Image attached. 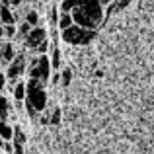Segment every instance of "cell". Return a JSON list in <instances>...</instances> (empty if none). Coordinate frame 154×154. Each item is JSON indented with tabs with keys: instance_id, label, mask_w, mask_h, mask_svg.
<instances>
[{
	"instance_id": "9c48e42d",
	"label": "cell",
	"mask_w": 154,
	"mask_h": 154,
	"mask_svg": "<svg viewBox=\"0 0 154 154\" xmlns=\"http://www.w3.org/2000/svg\"><path fill=\"white\" fill-rule=\"evenodd\" d=\"M12 94H14V100H16V102H23V100H26V96H27L26 82L18 80V82H16V86L12 88Z\"/></svg>"
},
{
	"instance_id": "4fadbf2b",
	"label": "cell",
	"mask_w": 154,
	"mask_h": 154,
	"mask_svg": "<svg viewBox=\"0 0 154 154\" xmlns=\"http://www.w3.org/2000/svg\"><path fill=\"white\" fill-rule=\"evenodd\" d=\"M8 111H10V102L6 96H0V119H6Z\"/></svg>"
},
{
	"instance_id": "277c9868",
	"label": "cell",
	"mask_w": 154,
	"mask_h": 154,
	"mask_svg": "<svg viewBox=\"0 0 154 154\" xmlns=\"http://www.w3.org/2000/svg\"><path fill=\"white\" fill-rule=\"evenodd\" d=\"M51 70H53L51 59L47 55H39L37 59H31L29 66H27V76L39 80V82H43V84H47L51 80Z\"/></svg>"
},
{
	"instance_id": "cb8c5ba5",
	"label": "cell",
	"mask_w": 154,
	"mask_h": 154,
	"mask_svg": "<svg viewBox=\"0 0 154 154\" xmlns=\"http://www.w3.org/2000/svg\"><path fill=\"white\" fill-rule=\"evenodd\" d=\"M14 144V154H26L23 152V144H16V143H12Z\"/></svg>"
},
{
	"instance_id": "e0dca14e",
	"label": "cell",
	"mask_w": 154,
	"mask_h": 154,
	"mask_svg": "<svg viewBox=\"0 0 154 154\" xmlns=\"http://www.w3.org/2000/svg\"><path fill=\"white\" fill-rule=\"evenodd\" d=\"M12 143H16V144L26 143V135H23V131L20 127H14V139H12Z\"/></svg>"
},
{
	"instance_id": "30bf717a",
	"label": "cell",
	"mask_w": 154,
	"mask_h": 154,
	"mask_svg": "<svg viewBox=\"0 0 154 154\" xmlns=\"http://www.w3.org/2000/svg\"><path fill=\"white\" fill-rule=\"evenodd\" d=\"M0 139L12 140L14 139V127L6 123V119H0Z\"/></svg>"
},
{
	"instance_id": "7402d4cb",
	"label": "cell",
	"mask_w": 154,
	"mask_h": 154,
	"mask_svg": "<svg viewBox=\"0 0 154 154\" xmlns=\"http://www.w3.org/2000/svg\"><path fill=\"white\" fill-rule=\"evenodd\" d=\"M59 8H51V14H49V18H51V23H55L57 26V22H59Z\"/></svg>"
},
{
	"instance_id": "7a4b0ae2",
	"label": "cell",
	"mask_w": 154,
	"mask_h": 154,
	"mask_svg": "<svg viewBox=\"0 0 154 154\" xmlns=\"http://www.w3.org/2000/svg\"><path fill=\"white\" fill-rule=\"evenodd\" d=\"M96 35H98L96 29H88V27L76 26V23H72L70 27H66V29L60 31L63 41L68 43V45H90V43L96 39Z\"/></svg>"
},
{
	"instance_id": "ffe728a7",
	"label": "cell",
	"mask_w": 154,
	"mask_h": 154,
	"mask_svg": "<svg viewBox=\"0 0 154 154\" xmlns=\"http://www.w3.org/2000/svg\"><path fill=\"white\" fill-rule=\"evenodd\" d=\"M16 33H18V29H16L14 23H8V26H4V35H6V37H14Z\"/></svg>"
},
{
	"instance_id": "4316f807",
	"label": "cell",
	"mask_w": 154,
	"mask_h": 154,
	"mask_svg": "<svg viewBox=\"0 0 154 154\" xmlns=\"http://www.w3.org/2000/svg\"><path fill=\"white\" fill-rule=\"evenodd\" d=\"M2 4H6V6H12V0H0Z\"/></svg>"
},
{
	"instance_id": "8992f818",
	"label": "cell",
	"mask_w": 154,
	"mask_h": 154,
	"mask_svg": "<svg viewBox=\"0 0 154 154\" xmlns=\"http://www.w3.org/2000/svg\"><path fill=\"white\" fill-rule=\"evenodd\" d=\"M45 39H47V29H45V27L35 26V27H31V31L23 37V41H26L27 49H33L35 51V47H37L41 41H45Z\"/></svg>"
},
{
	"instance_id": "d4e9b609",
	"label": "cell",
	"mask_w": 154,
	"mask_h": 154,
	"mask_svg": "<svg viewBox=\"0 0 154 154\" xmlns=\"http://www.w3.org/2000/svg\"><path fill=\"white\" fill-rule=\"evenodd\" d=\"M51 82H53V84H59V82H60V72H59V70H57L55 74L51 76Z\"/></svg>"
},
{
	"instance_id": "2e32d148",
	"label": "cell",
	"mask_w": 154,
	"mask_h": 154,
	"mask_svg": "<svg viewBox=\"0 0 154 154\" xmlns=\"http://www.w3.org/2000/svg\"><path fill=\"white\" fill-rule=\"evenodd\" d=\"M26 22L29 23L31 27H35V26H37V23H39V14H37V12H35V10H29V12H27V14H26Z\"/></svg>"
},
{
	"instance_id": "44dd1931",
	"label": "cell",
	"mask_w": 154,
	"mask_h": 154,
	"mask_svg": "<svg viewBox=\"0 0 154 154\" xmlns=\"http://www.w3.org/2000/svg\"><path fill=\"white\" fill-rule=\"evenodd\" d=\"M29 31H31V26H29V23H27V22H23V23H22V26H20V27H18V33H20V35H22V37H26V35H27V33H29Z\"/></svg>"
},
{
	"instance_id": "52a82bcc",
	"label": "cell",
	"mask_w": 154,
	"mask_h": 154,
	"mask_svg": "<svg viewBox=\"0 0 154 154\" xmlns=\"http://www.w3.org/2000/svg\"><path fill=\"white\" fill-rule=\"evenodd\" d=\"M0 22H2V26H8V23L16 22V16L12 12V8L6 6V4H0Z\"/></svg>"
},
{
	"instance_id": "484cf974",
	"label": "cell",
	"mask_w": 154,
	"mask_h": 154,
	"mask_svg": "<svg viewBox=\"0 0 154 154\" xmlns=\"http://www.w3.org/2000/svg\"><path fill=\"white\" fill-rule=\"evenodd\" d=\"M22 4V0H12V6H20Z\"/></svg>"
},
{
	"instance_id": "603a6c76",
	"label": "cell",
	"mask_w": 154,
	"mask_h": 154,
	"mask_svg": "<svg viewBox=\"0 0 154 154\" xmlns=\"http://www.w3.org/2000/svg\"><path fill=\"white\" fill-rule=\"evenodd\" d=\"M6 84H8V78H6V74H2V72H0V92H4Z\"/></svg>"
},
{
	"instance_id": "8fae6325",
	"label": "cell",
	"mask_w": 154,
	"mask_h": 154,
	"mask_svg": "<svg viewBox=\"0 0 154 154\" xmlns=\"http://www.w3.org/2000/svg\"><path fill=\"white\" fill-rule=\"evenodd\" d=\"M72 23H74V20H72V14H70V12H60L59 22H57V27L63 31V29H66V27H70Z\"/></svg>"
},
{
	"instance_id": "83f0119b",
	"label": "cell",
	"mask_w": 154,
	"mask_h": 154,
	"mask_svg": "<svg viewBox=\"0 0 154 154\" xmlns=\"http://www.w3.org/2000/svg\"><path fill=\"white\" fill-rule=\"evenodd\" d=\"M111 2H113V0H102V4H103V6H109Z\"/></svg>"
},
{
	"instance_id": "6da1fadb",
	"label": "cell",
	"mask_w": 154,
	"mask_h": 154,
	"mask_svg": "<svg viewBox=\"0 0 154 154\" xmlns=\"http://www.w3.org/2000/svg\"><path fill=\"white\" fill-rule=\"evenodd\" d=\"M70 14L76 26L98 29L103 23V4L102 0H78V6Z\"/></svg>"
},
{
	"instance_id": "9a60e30c",
	"label": "cell",
	"mask_w": 154,
	"mask_h": 154,
	"mask_svg": "<svg viewBox=\"0 0 154 154\" xmlns=\"http://www.w3.org/2000/svg\"><path fill=\"white\" fill-rule=\"evenodd\" d=\"M70 82H72V70L70 68H63V70H60V84L66 88Z\"/></svg>"
},
{
	"instance_id": "5b68a950",
	"label": "cell",
	"mask_w": 154,
	"mask_h": 154,
	"mask_svg": "<svg viewBox=\"0 0 154 154\" xmlns=\"http://www.w3.org/2000/svg\"><path fill=\"white\" fill-rule=\"evenodd\" d=\"M26 57L23 55H16L14 60H12L10 64H8L6 68V78H8V84H10V88L16 86V82L20 80V76L26 72Z\"/></svg>"
},
{
	"instance_id": "3957f363",
	"label": "cell",
	"mask_w": 154,
	"mask_h": 154,
	"mask_svg": "<svg viewBox=\"0 0 154 154\" xmlns=\"http://www.w3.org/2000/svg\"><path fill=\"white\" fill-rule=\"evenodd\" d=\"M27 88V96L23 102H27L29 105H33L35 109H37L39 113L43 111V109L47 107V92H45V84L39 82V80L35 78H29L26 84Z\"/></svg>"
},
{
	"instance_id": "ba28073f",
	"label": "cell",
	"mask_w": 154,
	"mask_h": 154,
	"mask_svg": "<svg viewBox=\"0 0 154 154\" xmlns=\"http://www.w3.org/2000/svg\"><path fill=\"white\" fill-rule=\"evenodd\" d=\"M14 57H16L14 45H12V43H4L2 51H0V59H2V63L4 64H10L12 60H14Z\"/></svg>"
},
{
	"instance_id": "d6986e66",
	"label": "cell",
	"mask_w": 154,
	"mask_h": 154,
	"mask_svg": "<svg viewBox=\"0 0 154 154\" xmlns=\"http://www.w3.org/2000/svg\"><path fill=\"white\" fill-rule=\"evenodd\" d=\"M47 51H49V41H47V39L35 47V53H37V55H47Z\"/></svg>"
},
{
	"instance_id": "ac0fdd59",
	"label": "cell",
	"mask_w": 154,
	"mask_h": 154,
	"mask_svg": "<svg viewBox=\"0 0 154 154\" xmlns=\"http://www.w3.org/2000/svg\"><path fill=\"white\" fill-rule=\"evenodd\" d=\"M60 115H63V113H60V109L55 107V109H53V113H51V117H49V123L51 125H59L60 123Z\"/></svg>"
},
{
	"instance_id": "7c38bea8",
	"label": "cell",
	"mask_w": 154,
	"mask_h": 154,
	"mask_svg": "<svg viewBox=\"0 0 154 154\" xmlns=\"http://www.w3.org/2000/svg\"><path fill=\"white\" fill-rule=\"evenodd\" d=\"M60 57H63V55H60V49H59V47H53V53H51V57H49L53 70H59V68H60V63H63Z\"/></svg>"
},
{
	"instance_id": "5bb4252c",
	"label": "cell",
	"mask_w": 154,
	"mask_h": 154,
	"mask_svg": "<svg viewBox=\"0 0 154 154\" xmlns=\"http://www.w3.org/2000/svg\"><path fill=\"white\" fill-rule=\"evenodd\" d=\"M131 2V0H113L111 4H109V12L107 14H113V12H119V10H123L127 4Z\"/></svg>"
}]
</instances>
